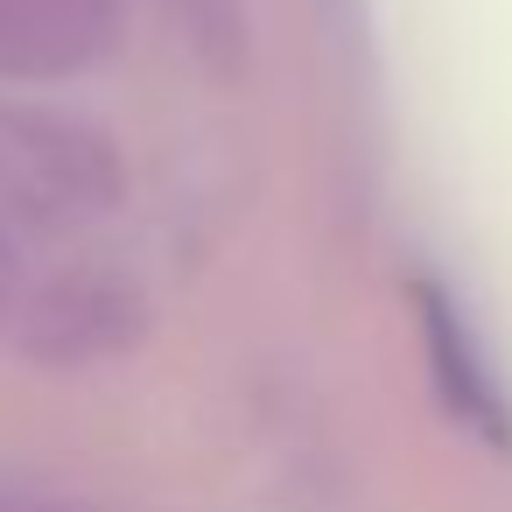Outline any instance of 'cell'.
<instances>
[{
  "label": "cell",
  "instance_id": "1",
  "mask_svg": "<svg viewBox=\"0 0 512 512\" xmlns=\"http://www.w3.org/2000/svg\"><path fill=\"white\" fill-rule=\"evenodd\" d=\"M421 330H428V358H435V379H442V393L456 400V414H470L491 442H512L505 393H498V379L484 372L477 337H470V323L449 309V295H442V288H421Z\"/></svg>",
  "mask_w": 512,
  "mask_h": 512
}]
</instances>
